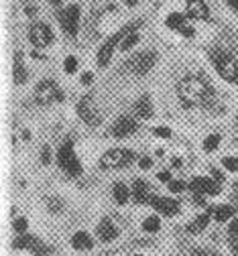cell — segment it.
<instances>
[{
    "label": "cell",
    "mask_w": 238,
    "mask_h": 256,
    "mask_svg": "<svg viewBox=\"0 0 238 256\" xmlns=\"http://www.w3.org/2000/svg\"><path fill=\"white\" fill-rule=\"evenodd\" d=\"M208 222H210V214H202V216H198V218L194 220V224H190L188 230H190L192 234H198V232H202V230L208 226Z\"/></svg>",
    "instance_id": "cb8c5ba5"
},
{
    "label": "cell",
    "mask_w": 238,
    "mask_h": 256,
    "mask_svg": "<svg viewBox=\"0 0 238 256\" xmlns=\"http://www.w3.org/2000/svg\"><path fill=\"white\" fill-rule=\"evenodd\" d=\"M212 61H214L218 74L222 76V80H226L230 84H236L238 82V63H236V59L228 51L216 49L212 53Z\"/></svg>",
    "instance_id": "7a4b0ae2"
},
{
    "label": "cell",
    "mask_w": 238,
    "mask_h": 256,
    "mask_svg": "<svg viewBox=\"0 0 238 256\" xmlns=\"http://www.w3.org/2000/svg\"><path fill=\"white\" fill-rule=\"evenodd\" d=\"M49 161H51V150H49V146H43V150H41V163L47 165Z\"/></svg>",
    "instance_id": "d6a6232c"
},
{
    "label": "cell",
    "mask_w": 238,
    "mask_h": 256,
    "mask_svg": "<svg viewBox=\"0 0 238 256\" xmlns=\"http://www.w3.org/2000/svg\"><path fill=\"white\" fill-rule=\"evenodd\" d=\"M124 2H126L128 6H134V4H136V0H124Z\"/></svg>",
    "instance_id": "b9f144b4"
},
{
    "label": "cell",
    "mask_w": 238,
    "mask_h": 256,
    "mask_svg": "<svg viewBox=\"0 0 238 256\" xmlns=\"http://www.w3.org/2000/svg\"><path fill=\"white\" fill-rule=\"evenodd\" d=\"M157 177H159V181H171V173L169 171H161Z\"/></svg>",
    "instance_id": "d590c367"
},
{
    "label": "cell",
    "mask_w": 238,
    "mask_h": 256,
    "mask_svg": "<svg viewBox=\"0 0 238 256\" xmlns=\"http://www.w3.org/2000/svg\"><path fill=\"white\" fill-rule=\"evenodd\" d=\"M212 96H214V90L202 76H186L177 84V98H180V102L186 108L210 104Z\"/></svg>",
    "instance_id": "6da1fadb"
},
{
    "label": "cell",
    "mask_w": 238,
    "mask_h": 256,
    "mask_svg": "<svg viewBox=\"0 0 238 256\" xmlns=\"http://www.w3.org/2000/svg\"><path fill=\"white\" fill-rule=\"evenodd\" d=\"M190 187L194 189V196H218L220 194L218 183H214L212 179H206V177L194 179Z\"/></svg>",
    "instance_id": "7c38bea8"
},
{
    "label": "cell",
    "mask_w": 238,
    "mask_h": 256,
    "mask_svg": "<svg viewBox=\"0 0 238 256\" xmlns=\"http://www.w3.org/2000/svg\"><path fill=\"white\" fill-rule=\"evenodd\" d=\"M218 144H220V134H210L206 140H204V148L210 152V150H214V148H218Z\"/></svg>",
    "instance_id": "484cf974"
},
{
    "label": "cell",
    "mask_w": 238,
    "mask_h": 256,
    "mask_svg": "<svg viewBox=\"0 0 238 256\" xmlns=\"http://www.w3.org/2000/svg\"><path fill=\"white\" fill-rule=\"evenodd\" d=\"M59 167H62L68 175H72V177H76V175H80L82 173V165L78 163V158H76V154H74V146H72V140L70 142H66L62 148H59Z\"/></svg>",
    "instance_id": "52a82bcc"
},
{
    "label": "cell",
    "mask_w": 238,
    "mask_h": 256,
    "mask_svg": "<svg viewBox=\"0 0 238 256\" xmlns=\"http://www.w3.org/2000/svg\"><path fill=\"white\" fill-rule=\"evenodd\" d=\"M132 196H134V202L136 204H148L151 198H148V185L142 181V179H136L134 185H132Z\"/></svg>",
    "instance_id": "e0dca14e"
},
{
    "label": "cell",
    "mask_w": 238,
    "mask_h": 256,
    "mask_svg": "<svg viewBox=\"0 0 238 256\" xmlns=\"http://www.w3.org/2000/svg\"><path fill=\"white\" fill-rule=\"evenodd\" d=\"M98 238H100L102 242H112V240L118 238V228L114 226L110 220H102V222L98 224Z\"/></svg>",
    "instance_id": "9a60e30c"
},
{
    "label": "cell",
    "mask_w": 238,
    "mask_h": 256,
    "mask_svg": "<svg viewBox=\"0 0 238 256\" xmlns=\"http://www.w3.org/2000/svg\"><path fill=\"white\" fill-rule=\"evenodd\" d=\"M190 18H196V20H204L208 18V6L206 2H202V0H190L188 2V12H186Z\"/></svg>",
    "instance_id": "2e32d148"
},
{
    "label": "cell",
    "mask_w": 238,
    "mask_h": 256,
    "mask_svg": "<svg viewBox=\"0 0 238 256\" xmlns=\"http://www.w3.org/2000/svg\"><path fill=\"white\" fill-rule=\"evenodd\" d=\"M159 228H161V222H159L157 216H151V218H146V220L142 222V230H144V232H157Z\"/></svg>",
    "instance_id": "d4e9b609"
},
{
    "label": "cell",
    "mask_w": 238,
    "mask_h": 256,
    "mask_svg": "<svg viewBox=\"0 0 238 256\" xmlns=\"http://www.w3.org/2000/svg\"><path fill=\"white\" fill-rule=\"evenodd\" d=\"M12 228H14V232H24L26 230V220L24 218H16L14 224H12Z\"/></svg>",
    "instance_id": "4dcf8cb0"
},
{
    "label": "cell",
    "mask_w": 238,
    "mask_h": 256,
    "mask_svg": "<svg viewBox=\"0 0 238 256\" xmlns=\"http://www.w3.org/2000/svg\"><path fill=\"white\" fill-rule=\"evenodd\" d=\"M64 70H66L68 74H76V70H78V59H76L74 55L66 57V63H64Z\"/></svg>",
    "instance_id": "f1b7e54d"
},
{
    "label": "cell",
    "mask_w": 238,
    "mask_h": 256,
    "mask_svg": "<svg viewBox=\"0 0 238 256\" xmlns=\"http://www.w3.org/2000/svg\"><path fill=\"white\" fill-rule=\"evenodd\" d=\"M165 24L169 26V28H173V30H182L184 35H192L194 30L188 26V22H186V16H182L180 12H171L169 16H167V20H165Z\"/></svg>",
    "instance_id": "5bb4252c"
},
{
    "label": "cell",
    "mask_w": 238,
    "mask_h": 256,
    "mask_svg": "<svg viewBox=\"0 0 238 256\" xmlns=\"http://www.w3.org/2000/svg\"><path fill=\"white\" fill-rule=\"evenodd\" d=\"M82 84H86V86H88V84H92V74H90V72H86V74H84Z\"/></svg>",
    "instance_id": "8d00e7d4"
},
{
    "label": "cell",
    "mask_w": 238,
    "mask_h": 256,
    "mask_svg": "<svg viewBox=\"0 0 238 256\" xmlns=\"http://www.w3.org/2000/svg\"><path fill=\"white\" fill-rule=\"evenodd\" d=\"M222 165L232 171V173H238V156H224L222 158Z\"/></svg>",
    "instance_id": "4316f807"
},
{
    "label": "cell",
    "mask_w": 238,
    "mask_h": 256,
    "mask_svg": "<svg viewBox=\"0 0 238 256\" xmlns=\"http://www.w3.org/2000/svg\"><path fill=\"white\" fill-rule=\"evenodd\" d=\"M236 140H238V138H236Z\"/></svg>",
    "instance_id": "bcb514c9"
},
{
    "label": "cell",
    "mask_w": 238,
    "mask_h": 256,
    "mask_svg": "<svg viewBox=\"0 0 238 256\" xmlns=\"http://www.w3.org/2000/svg\"><path fill=\"white\" fill-rule=\"evenodd\" d=\"M138 165H140V169H151L153 161H151V158H146V156H144V158H140V163H138Z\"/></svg>",
    "instance_id": "e575fe53"
},
{
    "label": "cell",
    "mask_w": 238,
    "mask_h": 256,
    "mask_svg": "<svg viewBox=\"0 0 238 256\" xmlns=\"http://www.w3.org/2000/svg\"><path fill=\"white\" fill-rule=\"evenodd\" d=\"M151 204L157 212H161L163 216H175L177 212H180V204H177L175 200H167V198H151Z\"/></svg>",
    "instance_id": "4fadbf2b"
},
{
    "label": "cell",
    "mask_w": 238,
    "mask_h": 256,
    "mask_svg": "<svg viewBox=\"0 0 238 256\" xmlns=\"http://www.w3.org/2000/svg\"><path fill=\"white\" fill-rule=\"evenodd\" d=\"M210 256H220V254H210Z\"/></svg>",
    "instance_id": "7bdbcfd3"
},
{
    "label": "cell",
    "mask_w": 238,
    "mask_h": 256,
    "mask_svg": "<svg viewBox=\"0 0 238 256\" xmlns=\"http://www.w3.org/2000/svg\"><path fill=\"white\" fill-rule=\"evenodd\" d=\"M210 214L216 222H228L234 216V208L232 206H216V208L210 210Z\"/></svg>",
    "instance_id": "7402d4cb"
},
{
    "label": "cell",
    "mask_w": 238,
    "mask_h": 256,
    "mask_svg": "<svg viewBox=\"0 0 238 256\" xmlns=\"http://www.w3.org/2000/svg\"><path fill=\"white\" fill-rule=\"evenodd\" d=\"M12 74H14V84L16 86H20V84L26 82V70L22 66V53L20 51L14 55V70H12Z\"/></svg>",
    "instance_id": "ffe728a7"
},
{
    "label": "cell",
    "mask_w": 238,
    "mask_h": 256,
    "mask_svg": "<svg viewBox=\"0 0 238 256\" xmlns=\"http://www.w3.org/2000/svg\"><path fill=\"white\" fill-rule=\"evenodd\" d=\"M236 189H238V185H236Z\"/></svg>",
    "instance_id": "f6af8a7d"
},
{
    "label": "cell",
    "mask_w": 238,
    "mask_h": 256,
    "mask_svg": "<svg viewBox=\"0 0 238 256\" xmlns=\"http://www.w3.org/2000/svg\"><path fill=\"white\" fill-rule=\"evenodd\" d=\"M112 194H114V200H116L118 206H124L128 202V198H130V191H128V187L124 183H114Z\"/></svg>",
    "instance_id": "44dd1931"
},
{
    "label": "cell",
    "mask_w": 238,
    "mask_h": 256,
    "mask_svg": "<svg viewBox=\"0 0 238 256\" xmlns=\"http://www.w3.org/2000/svg\"><path fill=\"white\" fill-rule=\"evenodd\" d=\"M157 136H163V138H169L171 136V130H169V128H165V126H159V128H155V130H153Z\"/></svg>",
    "instance_id": "1f68e13d"
},
{
    "label": "cell",
    "mask_w": 238,
    "mask_h": 256,
    "mask_svg": "<svg viewBox=\"0 0 238 256\" xmlns=\"http://www.w3.org/2000/svg\"><path fill=\"white\" fill-rule=\"evenodd\" d=\"M134 161V152L128 148H110L100 156L102 169H122Z\"/></svg>",
    "instance_id": "3957f363"
},
{
    "label": "cell",
    "mask_w": 238,
    "mask_h": 256,
    "mask_svg": "<svg viewBox=\"0 0 238 256\" xmlns=\"http://www.w3.org/2000/svg\"><path fill=\"white\" fill-rule=\"evenodd\" d=\"M26 14H28V16H35V14H37V8H35V6H26Z\"/></svg>",
    "instance_id": "74e56055"
},
{
    "label": "cell",
    "mask_w": 238,
    "mask_h": 256,
    "mask_svg": "<svg viewBox=\"0 0 238 256\" xmlns=\"http://www.w3.org/2000/svg\"><path fill=\"white\" fill-rule=\"evenodd\" d=\"M228 6L234 8V10H238V0H228Z\"/></svg>",
    "instance_id": "f35d334b"
},
{
    "label": "cell",
    "mask_w": 238,
    "mask_h": 256,
    "mask_svg": "<svg viewBox=\"0 0 238 256\" xmlns=\"http://www.w3.org/2000/svg\"><path fill=\"white\" fill-rule=\"evenodd\" d=\"M136 128H138V124H136L134 118H130V116H120V118L114 122V126L110 128V132H112L114 136H118V138H124V136H130L132 132H136Z\"/></svg>",
    "instance_id": "8fae6325"
},
{
    "label": "cell",
    "mask_w": 238,
    "mask_h": 256,
    "mask_svg": "<svg viewBox=\"0 0 238 256\" xmlns=\"http://www.w3.org/2000/svg\"><path fill=\"white\" fill-rule=\"evenodd\" d=\"M28 39L37 49L49 47L53 43V30L45 22H33L31 28H28Z\"/></svg>",
    "instance_id": "ba28073f"
},
{
    "label": "cell",
    "mask_w": 238,
    "mask_h": 256,
    "mask_svg": "<svg viewBox=\"0 0 238 256\" xmlns=\"http://www.w3.org/2000/svg\"><path fill=\"white\" fill-rule=\"evenodd\" d=\"M140 22L136 20V22H132V24H126L122 30H118V33H114L102 47H100V51H98V66L100 68H106L108 66V63H110V59H112V55H114V47H116V43L118 41H120L126 33H134V28L138 26Z\"/></svg>",
    "instance_id": "277c9868"
},
{
    "label": "cell",
    "mask_w": 238,
    "mask_h": 256,
    "mask_svg": "<svg viewBox=\"0 0 238 256\" xmlns=\"http://www.w3.org/2000/svg\"><path fill=\"white\" fill-rule=\"evenodd\" d=\"M49 4H53V6H62V0H49Z\"/></svg>",
    "instance_id": "ab89813d"
},
{
    "label": "cell",
    "mask_w": 238,
    "mask_h": 256,
    "mask_svg": "<svg viewBox=\"0 0 238 256\" xmlns=\"http://www.w3.org/2000/svg\"><path fill=\"white\" fill-rule=\"evenodd\" d=\"M184 187L186 185L182 181H169V191H171V194H182Z\"/></svg>",
    "instance_id": "f546056e"
},
{
    "label": "cell",
    "mask_w": 238,
    "mask_h": 256,
    "mask_svg": "<svg viewBox=\"0 0 238 256\" xmlns=\"http://www.w3.org/2000/svg\"><path fill=\"white\" fill-rule=\"evenodd\" d=\"M92 244L94 242H92V238H90V234H88V232H76L74 238H72V246L76 250H90Z\"/></svg>",
    "instance_id": "d6986e66"
},
{
    "label": "cell",
    "mask_w": 238,
    "mask_h": 256,
    "mask_svg": "<svg viewBox=\"0 0 238 256\" xmlns=\"http://www.w3.org/2000/svg\"><path fill=\"white\" fill-rule=\"evenodd\" d=\"M59 22H62V26H64V30L68 35L76 37L78 35V24H80V6L72 4L66 10H62V14H59Z\"/></svg>",
    "instance_id": "30bf717a"
},
{
    "label": "cell",
    "mask_w": 238,
    "mask_h": 256,
    "mask_svg": "<svg viewBox=\"0 0 238 256\" xmlns=\"http://www.w3.org/2000/svg\"><path fill=\"white\" fill-rule=\"evenodd\" d=\"M157 61V53L155 51H140V53H134L128 61H126V70L134 76H144L146 72H151V68L155 66Z\"/></svg>",
    "instance_id": "5b68a950"
},
{
    "label": "cell",
    "mask_w": 238,
    "mask_h": 256,
    "mask_svg": "<svg viewBox=\"0 0 238 256\" xmlns=\"http://www.w3.org/2000/svg\"><path fill=\"white\" fill-rule=\"evenodd\" d=\"M62 98H64V94L59 92V88L53 80H43L35 90V102L41 106H49L53 102H59Z\"/></svg>",
    "instance_id": "8992f818"
},
{
    "label": "cell",
    "mask_w": 238,
    "mask_h": 256,
    "mask_svg": "<svg viewBox=\"0 0 238 256\" xmlns=\"http://www.w3.org/2000/svg\"><path fill=\"white\" fill-rule=\"evenodd\" d=\"M47 208L51 212H59V210H62V202H59V200H49L47 202Z\"/></svg>",
    "instance_id": "836d02e7"
},
{
    "label": "cell",
    "mask_w": 238,
    "mask_h": 256,
    "mask_svg": "<svg viewBox=\"0 0 238 256\" xmlns=\"http://www.w3.org/2000/svg\"><path fill=\"white\" fill-rule=\"evenodd\" d=\"M212 173H214V177H216V179H222V175H220V171H218V169H212Z\"/></svg>",
    "instance_id": "60d3db41"
},
{
    "label": "cell",
    "mask_w": 238,
    "mask_h": 256,
    "mask_svg": "<svg viewBox=\"0 0 238 256\" xmlns=\"http://www.w3.org/2000/svg\"><path fill=\"white\" fill-rule=\"evenodd\" d=\"M134 256H140V254H134Z\"/></svg>",
    "instance_id": "ee69618b"
},
{
    "label": "cell",
    "mask_w": 238,
    "mask_h": 256,
    "mask_svg": "<svg viewBox=\"0 0 238 256\" xmlns=\"http://www.w3.org/2000/svg\"><path fill=\"white\" fill-rule=\"evenodd\" d=\"M134 114H136L138 118H142V120H146V118L153 116V104H151V100H148L146 96H142V98L134 104Z\"/></svg>",
    "instance_id": "ac0fdd59"
},
{
    "label": "cell",
    "mask_w": 238,
    "mask_h": 256,
    "mask_svg": "<svg viewBox=\"0 0 238 256\" xmlns=\"http://www.w3.org/2000/svg\"><path fill=\"white\" fill-rule=\"evenodd\" d=\"M78 114H80V118H82L88 126H98V124L102 122V116L92 108V96H90V94L84 96V98L78 102Z\"/></svg>",
    "instance_id": "9c48e42d"
},
{
    "label": "cell",
    "mask_w": 238,
    "mask_h": 256,
    "mask_svg": "<svg viewBox=\"0 0 238 256\" xmlns=\"http://www.w3.org/2000/svg\"><path fill=\"white\" fill-rule=\"evenodd\" d=\"M136 43H138V35H136V33H130V35H126V37L122 39L120 49H124V51H126V49H130V47H132V45H136Z\"/></svg>",
    "instance_id": "83f0119b"
},
{
    "label": "cell",
    "mask_w": 238,
    "mask_h": 256,
    "mask_svg": "<svg viewBox=\"0 0 238 256\" xmlns=\"http://www.w3.org/2000/svg\"><path fill=\"white\" fill-rule=\"evenodd\" d=\"M39 244V238L37 236H20V238H16L14 240V248H18V250H22V248H26V250H33L35 246Z\"/></svg>",
    "instance_id": "603a6c76"
}]
</instances>
